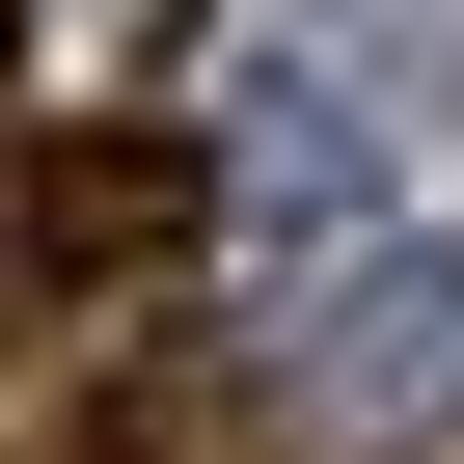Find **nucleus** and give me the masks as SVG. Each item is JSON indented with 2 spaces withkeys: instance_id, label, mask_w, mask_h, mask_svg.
<instances>
[{
  "instance_id": "obj_1",
  "label": "nucleus",
  "mask_w": 464,
  "mask_h": 464,
  "mask_svg": "<svg viewBox=\"0 0 464 464\" xmlns=\"http://www.w3.org/2000/svg\"><path fill=\"white\" fill-rule=\"evenodd\" d=\"M274 382H301V410H382V437H437V410H464V246H301V301H274Z\"/></svg>"
},
{
  "instance_id": "obj_4",
  "label": "nucleus",
  "mask_w": 464,
  "mask_h": 464,
  "mask_svg": "<svg viewBox=\"0 0 464 464\" xmlns=\"http://www.w3.org/2000/svg\"><path fill=\"white\" fill-rule=\"evenodd\" d=\"M437 464H464V437H437Z\"/></svg>"
},
{
  "instance_id": "obj_2",
  "label": "nucleus",
  "mask_w": 464,
  "mask_h": 464,
  "mask_svg": "<svg viewBox=\"0 0 464 464\" xmlns=\"http://www.w3.org/2000/svg\"><path fill=\"white\" fill-rule=\"evenodd\" d=\"M0 218H28V274L82 301V274H137V246H191V164H164V137H55L28 191H0Z\"/></svg>"
},
{
  "instance_id": "obj_3",
  "label": "nucleus",
  "mask_w": 464,
  "mask_h": 464,
  "mask_svg": "<svg viewBox=\"0 0 464 464\" xmlns=\"http://www.w3.org/2000/svg\"><path fill=\"white\" fill-rule=\"evenodd\" d=\"M328 110H464V0H301Z\"/></svg>"
}]
</instances>
